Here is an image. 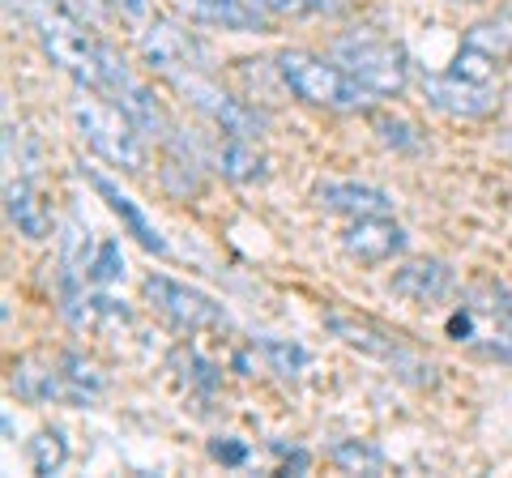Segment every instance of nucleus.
<instances>
[{"instance_id":"nucleus-1","label":"nucleus","mask_w":512,"mask_h":478,"mask_svg":"<svg viewBox=\"0 0 512 478\" xmlns=\"http://www.w3.org/2000/svg\"><path fill=\"white\" fill-rule=\"evenodd\" d=\"M35 35H39V47L47 52V60L90 94L116 99V94L133 82V69L124 65V56L116 47L94 35V26L86 18H77V13H69L64 5L39 9Z\"/></svg>"},{"instance_id":"nucleus-2","label":"nucleus","mask_w":512,"mask_h":478,"mask_svg":"<svg viewBox=\"0 0 512 478\" xmlns=\"http://www.w3.org/2000/svg\"><path fill=\"white\" fill-rule=\"evenodd\" d=\"M69 120L77 137L86 141L90 154H99L103 163L120 167L128 175L146 171V133L133 124V116L120 103H103V99H86V90L69 103Z\"/></svg>"},{"instance_id":"nucleus-3","label":"nucleus","mask_w":512,"mask_h":478,"mask_svg":"<svg viewBox=\"0 0 512 478\" xmlns=\"http://www.w3.org/2000/svg\"><path fill=\"white\" fill-rule=\"evenodd\" d=\"M274 73H278V82L308 107L359 111V107H367V99H372V94L338 65V60L312 56V52H303V47H286V52H278Z\"/></svg>"},{"instance_id":"nucleus-4","label":"nucleus","mask_w":512,"mask_h":478,"mask_svg":"<svg viewBox=\"0 0 512 478\" xmlns=\"http://www.w3.org/2000/svg\"><path fill=\"white\" fill-rule=\"evenodd\" d=\"M325 329L338 342H346L350 350H359V355L389 363V368L397 372V380H406V385H414V389L436 385V368H431L427 359L414 355V350L397 338L393 329H384L380 321H372V316H355V312L333 308V312H325Z\"/></svg>"},{"instance_id":"nucleus-5","label":"nucleus","mask_w":512,"mask_h":478,"mask_svg":"<svg viewBox=\"0 0 512 478\" xmlns=\"http://www.w3.org/2000/svg\"><path fill=\"white\" fill-rule=\"evenodd\" d=\"M333 60H338L372 99H393V94L406 90V77H410L406 52L380 35H359V30L355 35H342L333 43Z\"/></svg>"},{"instance_id":"nucleus-6","label":"nucleus","mask_w":512,"mask_h":478,"mask_svg":"<svg viewBox=\"0 0 512 478\" xmlns=\"http://www.w3.org/2000/svg\"><path fill=\"white\" fill-rule=\"evenodd\" d=\"M171 86L180 90L184 99L197 107L222 137H248V141H256L265 133V116H261V111H256L252 103H244V99H235V94H227V90H218L210 82V73H180V77H171Z\"/></svg>"},{"instance_id":"nucleus-7","label":"nucleus","mask_w":512,"mask_h":478,"mask_svg":"<svg viewBox=\"0 0 512 478\" xmlns=\"http://www.w3.org/2000/svg\"><path fill=\"white\" fill-rule=\"evenodd\" d=\"M141 60H146L150 73L167 77V82L180 73H210V56H205L197 35L171 18L146 22V30H141Z\"/></svg>"},{"instance_id":"nucleus-8","label":"nucleus","mask_w":512,"mask_h":478,"mask_svg":"<svg viewBox=\"0 0 512 478\" xmlns=\"http://www.w3.org/2000/svg\"><path fill=\"white\" fill-rule=\"evenodd\" d=\"M141 291H146V299L167 316L175 329L197 333V329H222L227 325V308H222L218 299H210L205 291H197V286H188V282H175L167 274H150Z\"/></svg>"},{"instance_id":"nucleus-9","label":"nucleus","mask_w":512,"mask_h":478,"mask_svg":"<svg viewBox=\"0 0 512 478\" xmlns=\"http://www.w3.org/2000/svg\"><path fill=\"white\" fill-rule=\"evenodd\" d=\"M427 103L453 120H487L500 107V90L491 82H466L457 73H427L423 77Z\"/></svg>"},{"instance_id":"nucleus-10","label":"nucleus","mask_w":512,"mask_h":478,"mask_svg":"<svg viewBox=\"0 0 512 478\" xmlns=\"http://www.w3.org/2000/svg\"><path fill=\"white\" fill-rule=\"evenodd\" d=\"M478 316V333L474 346L487 350V355L512 363V295L504 286H478V291L466 299Z\"/></svg>"},{"instance_id":"nucleus-11","label":"nucleus","mask_w":512,"mask_h":478,"mask_svg":"<svg viewBox=\"0 0 512 478\" xmlns=\"http://www.w3.org/2000/svg\"><path fill=\"white\" fill-rule=\"evenodd\" d=\"M406 248V231L397 227L389 214H372V218H355L342 231V252L359 265H380L393 261Z\"/></svg>"},{"instance_id":"nucleus-12","label":"nucleus","mask_w":512,"mask_h":478,"mask_svg":"<svg viewBox=\"0 0 512 478\" xmlns=\"http://www.w3.org/2000/svg\"><path fill=\"white\" fill-rule=\"evenodd\" d=\"M192 26H214V30H235V35H252L265 30V13L252 0H167Z\"/></svg>"},{"instance_id":"nucleus-13","label":"nucleus","mask_w":512,"mask_h":478,"mask_svg":"<svg viewBox=\"0 0 512 478\" xmlns=\"http://www.w3.org/2000/svg\"><path fill=\"white\" fill-rule=\"evenodd\" d=\"M316 201L329 214L346 218H372V214H393L397 201L376 184H355V180H325L316 184Z\"/></svg>"},{"instance_id":"nucleus-14","label":"nucleus","mask_w":512,"mask_h":478,"mask_svg":"<svg viewBox=\"0 0 512 478\" xmlns=\"http://www.w3.org/2000/svg\"><path fill=\"white\" fill-rule=\"evenodd\" d=\"M457 286V274L448 261H406L402 269L393 274V295L410 299V304H436V299H444L448 291Z\"/></svg>"},{"instance_id":"nucleus-15","label":"nucleus","mask_w":512,"mask_h":478,"mask_svg":"<svg viewBox=\"0 0 512 478\" xmlns=\"http://www.w3.org/2000/svg\"><path fill=\"white\" fill-rule=\"evenodd\" d=\"M90 175V184H94V193H99L107 205H111V210H116L120 214V222H124V231L128 235H133L137 239V244L141 248H146V252H154V257H167V239L163 235H158V227H154V222L146 218V214H141L137 210V201L133 197H128V193H120V188L116 184H111L107 180V175H99V171H86Z\"/></svg>"},{"instance_id":"nucleus-16","label":"nucleus","mask_w":512,"mask_h":478,"mask_svg":"<svg viewBox=\"0 0 512 478\" xmlns=\"http://www.w3.org/2000/svg\"><path fill=\"white\" fill-rule=\"evenodd\" d=\"M5 214L13 222V231L26 235V239H47L52 235V214H47V205L39 201V188L26 180H9L5 184Z\"/></svg>"},{"instance_id":"nucleus-17","label":"nucleus","mask_w":512,"mask_h":478,"mask_svg":"<svg viewBox=\"0 0 512 478\" xmlns=\"http://www.w3.org/2000/svg\"><path fill=\"white\" fill-rule=\"evenodd\" d=\"M9 389L22 397V402H69V385H64V372L47 368L39 359H22L13 363V376H9Z\"/></svg>"},{"instance_id":"nucleus-18","label":"nucleus","mask_w":512,"mask_h":478,"mask_svg":"<svg viewBox=\"0 0 512 478\" xmlns=\"http://www.w3.org/2000/svg\"><path fill=\"white\" fill-rule=\"evenodd\" d=\"M116 103L128 111V116H133V124H137V129L146 133V137H163V141L171 137V116H167V107L158 103V94H154L150 86H141L137 77L116 94Z\"/></svg>"},{"instance_id":"nucleus-19","label":"nucleus","mask_w":512,"mask_h":478,"mask_svg":"<svg viewBox=\"0 0 512 478\" xmlns=\"http://www.w3.org/2000/svg\"><path fill=\"white\" fill-rule=\"evenodd\" d=\"M218 171L227 175L231 184H256V180H265V158L256 154V141L227 137L218 146Z\"/></svg>"},{"instance_id":"nucleus-20","label":"nucleus","mask_w":512,"mask_h":478,"mask_svg":"<svg viewBox=\"0 0 512 478\" xmlns=\"http://www.w3.org/2000/svg\"><path fill=\"white\" fill-rule=\"evenodd\" d=\"M60 372H64V385H69V402H73V406H90L94 397H103V389H107L103 372L94 368L90 359L77 355V350L60 355Z\"/></svg>"},{"instance_id":"nucleus-21","label":"nucleus","mask_w":512,"mask_h":478,"mask_svg":"<svg viewBox=\"0 0 512 478\" xmlns=\"http://www.w3.org/2000/svg\"><path fill=\"white\" fill-rule=\"evenodd\" d=\"M461 43L466 47H478V52H487L491 60H508L512 52V18L508 13H500V18H487V22H474L466 35H461Z\"/></svg>"},{"instance_id":"nucleus-22","label":"nucleus","mask_w":512,"mask_h":478,"mask_svg":"<svg viewBox=\"0 0 512 478\" xmlns=\"http://www.w3.org/2000/svg\"><path fill=\"white\" fill-rule=\"evenodd\" d=\"M26 453H30V466H35V474L52 478V474H60L64 461H69V440H64L60 427H43V432L26 444Z\"/></svg>"},{"instance_id":"nucleus-23","label":"nucleus","mask_w":512,"mask_h":478,"mask_svg":"<svg viewBox=\"0 0 512 478\" xmlns=\"http://www.w3.org/2000/svg\"><path fill=\"white\" fill-rule=\"evenodd\" d=\"M256 346H261V355L269 359V368H274L278 376H299L303 368H308V350H303L299 342H286V338H256Z\"/></svg>"},{"instance_id":"nucleus-24","label":"nucleus","mask_w":512,"mask_h":478,"mask_svg":"<svg viewBox=\"0 0 512 478\" xmlns=\"http://www.w3.org/2000/svg\"><path fill=\"white\" fill-rule=\"evenodd\" d=\"M372 129L380 133L384 146L397 150V154H419V150H423L419 129H414L410 120H402V116H376V120H372Z\"/></svg>"},{"instance_id":"nucleus-25","label":"nucleus","mask_w":512,"mask_h":478,"mask_svg":"<svg viewBox=\"0 0 512 478\" xmlns=\"http://www.w3.org/2000/svg\"><path fill=\"white\" fill-rule=\"evenodd\" d=\"M64 261H60V269H73V274H82V269H90V231L82 227V218L77 214H69L64 218Z\"/></svg>"},{"instance_id":"nucleus-26","label":"nucleus","mask_w":512,"mask_h":478,"mask_svg":"<svg viewBox=\"0 0 512 478\" xmlns=\"http://www.w3.org/2000/svg\"><path fill=\"white\" fill-rule=\"evenodd\" d=\"M329 457L338 461L342 470H384V453L376 444H363V440H338L329 449Z\"/></svg>"},{"instance_id":"nucleus-27","label":"nucleus","mask_w":512,"mask_h":478,"mask_svg":"<svg viewBox=\"0 0 512 478\" xmlns=\"http://www.w3.org/2000/svg\"><path fill=\"white\" fill-rule=\"evenodd\" d=\"M90 282H99V286H111V282H120L124 278V252H120V239H103L99 248H94V261H90Z\"/></svg>"},{"instance_id":"nucleus-28","label":"nucleus","mask_w":512,"mask_h":478,"mask_svg":"<svg viewBox=\"0 0 512 478\" xmlns=\"http://www.w3.org/2000/svg\"><path fill=\"white\" fill-rule=\"evenodd\" d=\"M495 69H500V60H491L487 52H478V47H466V43L457 47L453 65H448V73L466 77V82H491Z\"/></svg>"},{"instance_id":"nucleus-29","label":"nucleus","mask_w":512,"mask_h":478,"mask_svg":"<svg viewBox=\"0 0 512 478\" xmlns=\"http://www.w3.org/2000/svg\"><path fill=\"white\" fill-rule=\"evenodd\" d=\"M265 18H312L325 9V0H252Z\"/></svg>"},{"instance_id":"nucleus-30","label":"nucleus","mask_w":512,"mask_h":478,"mask_svg":"<svg viewBox=\"0 0 512 478\" xmlns=\"http://www.w3.org/2000/svg\"><path fill=\"white\" fill-rule=\"evenodd\" d=\"M210 457L222 461V466H244V461H248V444L235 440V436H218V440H210Z\"/></svg>"},{"instance_id":"nucleus-31","label":"nucleus","mask_w":512,"mask_h":478,"mask_svg":"<svg viewBox=\"0 0 512 478\" xmlns=\"http://www.w3.org/2000/svg\"><path fill=\"white\" fill-rule=\"evenodd\" d=\"M107 9H116L124 22H146L150 0H107Z\"/></svg>"},{"instance_id":"nucleus-32","label":"nucleus","mask_w":512,"mask_h":478,"mask_svg":"<svg viewBox=\"0 0 512 478\" xmlns=\"http://www.w3.org/2000/svg\"><path fill=\"white\" fill-rule=\"evenodd\" d=\"M192 359V380L205 389V393H214L218 389V368L214 363H205V359H197V355H188Z\"/></svg>"},{"instance_id":"nucleus-33","label":"nucleus","mask_w":512,"mask_h":478,"mask_svg":"<svg viewBox=\"0 0 512 478\" xmlns=\"http://www.w3.org/2000/svg\"><path fill=\"white\" fill-rule=\"evenodd\" d=\"M308 466H312V457L303 453V449H295L291 457H286V466H282V474H308Z\"/></svg>"},{"instance_id":"nucleus-34","label":"nucleus","mask_w":512,"mask_h":478,"mask_svg":"<svg viewBox=\"0 0 512 478\" xmlns=\"http://www.w3.org/2000/svg\"><path fill=\"white\" fill-rule=\"evenodd\" d=\"M448 5H478V0H448Z\"/></svg>"}]
</instances>
